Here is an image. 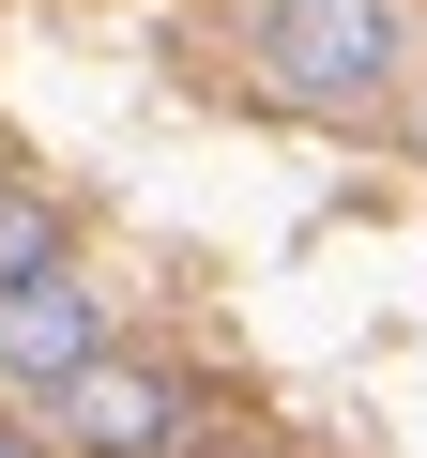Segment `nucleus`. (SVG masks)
I'll list each match as a JSON object with an SVG mask.
<instances>
[{
    "mask_svg": "<svg viewBox=\"0 0 427 458\" xmlns=\"http://www.w3.org/2000/svg\"><path fill=\"white\" fill-rule=\"evenodd\" d=\"M245 62H260V92L351 123V107H381L397 62H412V0H245Z\"/></svg>",
    "mask_w": 427,
    "mask_h": 458,
    "instance_id": "1",
    "label": "nucleus"
},
{
    "mask_svg": "<svg viewBox=\"0 0 427 458\" xmlns=\"http://www.w3.org/2000/svg\"><path fill=\"white\" fill-rule=\"evenodd\" d=\"M0 458H31V443H0Z\"/></svg>",
    "mask_w": 427,
    "mask_h": 458,
    "instance_id": "5",
    "label": "nucleus"
},
{
    "mask_svg": "<svg viewBox=\"0 0 427 458\" xmlns=\"http://www.w3.org/2000/svg\"><path fill=\"white\" fill-rule=\"evenodd\" d=\"M46 260H77V229H62V199L0 168V276H46Z\"/></svg>",
    "mask_w": 427,
    "mask_h": 458,
    "instance_id": "4",
    "label": "nucleus"
},
{
    "mask_svg": "<svg viewBox=\"0 0 427 458\" xmlns=\"http://www.w3.org/2000/svg\"><path fill=\"white\" fill-rule=\"evenodd\" d=\"M107 367V276L92 260H46V276H0V382L16 397H62Z\"/></svg>",
    "mask_w": 427,
    "mask_h": 458,
    "instance_id": "2",
    "label": "nucleus"
},
{
    "mask_svg": "<svg viewBox=\"0 0 427 458\" xmlns=\"http://www.w3.org/2000/svg\"><path fill=\"white\" fill-rule=\"evenodd\" d=\"M46 412H62L77 458H168V443H183V382H153V367H122V352H107L92 382H62Z\"/></svg>",
    "mask_w": 427,
    "mask_h": 458,
    "instance_id": "3",
    "label": "nucleus"
}]
</instances>
